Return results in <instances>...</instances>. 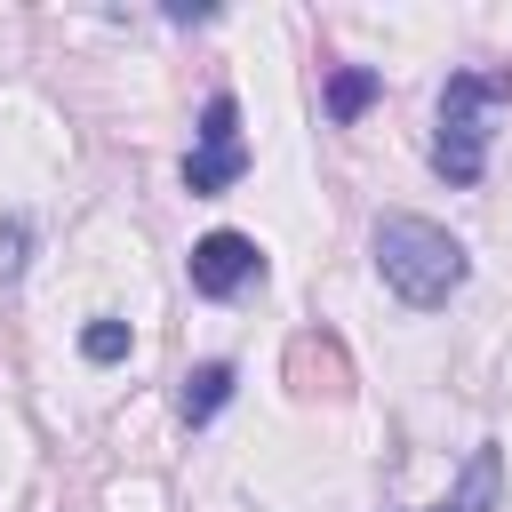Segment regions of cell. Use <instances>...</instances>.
<instances>
[{
	"label": "cell",
	"instance_id": "1",
	"mask_svg": "<svg viewBox=\"0 0 512 512\" xmlns=\"http://www.w3.org/2000/svg\"><path fill=\"white\" fill-rule=\"evenodd\" d=\"M368 256H376V280H384L408 312H440V304L464 288V272H472L464 240H456L448 224H432V216H408V208L376 216Z\"/></svg>",
	"mask_w": 512,
	"mask_h": 512
},
{
	"label": "cell",
	"instance_id": "2",
	"mask_svg": "<svg viewBox=\"0 0 512 512\" xmlns=\"http://www.w3.org/2000/svg\"><path fill=\"white\" fill-rule=\"evenodd\" d=\"M504 112H512V64L448 72V80H440V104H432V168H440L448 184H480Z\"/></svg>",
	"mask_w": 512,
	"mask_h": 512
},
{
	"label": "cell",
	"instance_id": "3",
	"mask_svg": "<svg viewBox=\"0 0 512 512\" xmlns=\"http://www.w3.org/2000/svg\"><path fill=\"white\" fill-rule=\"evenodd\" d=\"M248 176V136H240V96L216 88L200 104V128H192V152H184V192L192 200H216Z\"/></svg>",
	"mask_w": 512,
	"mask_h": 512
},
{
	"label": "cell",
	"instance_id": "4",
	"mask_svg": "<svg viewBox=\"0 0 512 512\" xmlns=\"http://www.w3.org/2000/svg\"><path fill=\"white\" fill-rule=\"evenodd\" d=\"M184 272H192V296H208V304H224V296H240V288H256L264 280V248L248 240V232H208V240H192V256H184Z\"/></svg>",
	"mask_w": 512,
	"mask_h": 512
},
{
	"label": "cell",
	"instance_id": "5",
	"mask_svg": "<svg viewBox=\"0 0 512 512\" xmlns=\"http://www.w3.org/2000/svg\"><path fill=\"white\" fill-rule=\"evenodd\" d=\"M496 504H504V448H496V440H480V448L464 456L456 488H448L440 504H424V512H496Z\"/></svg>",
	"mask_w": 512,
	"mask_h": 512
},
{
	"label": "cell",
	"instance_id": "6",
	"mask_svg": "<svg viewBox=\"0 0 512 512\" xmlns=\"http://www.w3.org/2000/svg\"><path fill=\"white\" fill-rule=\"evenodd\" d=\"M232 392H240V368H232V360H200V368L184 376V392H176V416L200 432V424H216V416H224V400H232Z\"/></svg>",
	"mask_w": 512,
	"mask_h": 512
},
{
	"label": "cell",
	"instance_id": "7",
	"mask_svg": "<svg viewBox=\"0 0 512 512\" xmlns=\"http://www.w3.org/2000/svg\"><path fill=\"white\" fill-rule=\"evenodd\" d=\"M376 96H384V72H376V64H336V72H328V88H320V104H328V120H336V128H352Z\"/></svg>",
	"mask_w": 512,
	"mask_h": 512
},
{
	"label": "cell",
	"instance_id": "8",
	"mask_svg": "<svg viewBox=\"0 0 512 512\" xmlns=\"http://www.w3.org/2000/svg\"><path fill=\"white\" fill-rule=\"evenodd\" d=\"M128 352H136L128 320H112V312H104V320H88V328H80V360H96V368H120Z\"/></svg>",
	"mask_w": 512,
	"mask_h": 512
},
{
	"label": "cell",
	"instance_id": "9",
	"mask_svg": "<svg viewBox=\"0 0 512 512\" xmlns=\"http://www.w3.org/2000/svg\"><path fill=\"white\" fill-rule=\"evenodd\" d=\"M32 264V224L24 216H0V288H16Z\"/></svg>",
	"mask_w": 512,
	"mask_h": 512
}]
</instances>
